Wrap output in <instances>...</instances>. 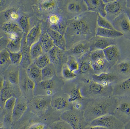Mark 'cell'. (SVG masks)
I'll return each mask as SVG.
<instances>
[{"mask_svg": "<svg viewBox=\"0 0 130 129\" xmlns=\"http://www.w3.org/2000/svg\"><path fill=\"white\" fill-rule=\"evenodd\" d=\"M85 129H108L105 128H103L102 127H99V126H90L89 127H86Z\"/></svg>", "mask_w": 130, "mask_h": 129, "instance_id": "obj_56", "label": "cell"}, {"mask_svg": "<svg viewBox=\"0 0 130 129\" xmlns=\"http://www.w3.org/2000/svg\"><path fill=\"white\" fill-rule=\"evenodd\" d=\"M6 34L4 33V32L2 31V29H0V38H1L2 37H3V36H5Z\"/></svg>", "mask_w": 130, "mask_h": 129, "instance_id": "obj_57", "label": "cell"}, {"mask_svg": "<svg viewBox=\"0 0 130 129\" xmlns=\"http://www.w3.org/2000/svg\"><path fill=\"white\" fill-rule=\"evenodd\" d=\"M56 75V68L52 64L42 69V81L49 80L53 79Z\"/></svg>", "mask_w": 130, "mask_h": 129, "instance_id": "obj_30", "label": "cell"}, {"mask_svg": "<svg viewBox=\"0 0 130 129\" xmlns=\"http://www.w3.org/2000/svg\"><path fill=\"white\" fill-rule=\"evenodd\" d=\"M117 106V101L113 98L102 97L96 99L88 105L85 110V118L91 122L100 117L111 115Z\"/></svg>", "mask_w": 130, "mask_h": 129, "instance_id": "obj_1", "label": "cell"}, {"mask_svg": "<svg viewBox=\"0 0 130 129\" xmlns=\"http://www.w3.org/2000/svg\"><path fill=\"white\" fill-rule=\"evenodd\" d=\"M103 51L105 58L109 64L113 66L117 63L120 57V53L116 45H112Z\"/></svg>", "mask_w": 130, "mask_h": 129, "instance_id": "obj_14", "label": "cell"}, {"mask_svg": "<svg viewBox=\"0 0 130 129\" xmlns=\"http://www.w3.org/2000/svg\"><path fill=\"white\" fill-rule=\"evenodd\" d=\"M61 74L63 78L66 80H73L76 78V74L75 72H72L66 64L62 65L61 68Z\"/></svg>", "mask_w": 130, "mask_h": 129, "instance_id": "obj_41", "label": "cell"}, {"mask_svg": "<svg viewBox=\"0 0 130 129\" xmlns=\"http://www.w3.org/2000/svg\"><path fill=\"white\" fill-rule=\"evenodd\" d=\"M20 69L19 66L10 65L6 71L4 79L14 85H19L20 81Z\"/></svg>", "mask_w": 130, "mask_h": 129, "instance_id": "obj_16", "label": "cell"}, {"mask_svg": "<svg viewBox=\"0 0 130 129\" xmlns=\"http://www.w3.org/2000/svg\"><path fill=\"white\" fill-rule=\"evenodd\" d=\"M46 32L53 40L55 47L62 51L66 50V41L64 35L50 28L47 29Z\"/></svg>", "mask_w": 130, "mask_h": 129, "instance_id": "obj_18", "label": "cell"}, {"mask_svg": "<svg viewBox=\"0 0 130 129\" xmlns=\"http://www.w3.org/2000/svg\"><path fill=\"white\" fill-rule=\"evenodd\" d=\"M61 120L68 123L73 129H83L82 120L79 115L73 110L64 111L60 116Z\"/></svg>", "mask_w": 130, "mask_h": 129, "instance_id": "obj_8", "label": "cell"}, {"mask_svg": "<svg viewBox=\"0 0 130 129\" xmlns=\"http://www.w3.org/2000/svg\"><path fill=\"white\" fill-rule=\"evenodd\" d=\"M87 17L84 14L75 16L67 25L65 33L77 40L86 39L90 36L94 29V23Z\"/></svg>", "mask_w": 130, "mask_h": 129, "instance_id": "obj_2", "label": "cell"}, {"mask_svg": "<svg viewBox=\"0 0 130 129\" xmlns=\"http://www.w3.org/2000/svg\"><path fill=\"white\" fill-rule=\"evenodd\" d=\"M62 20V18L60 17V16L55 13L50 14L48 18V20L50 24V26L58 24Z\"/></svg>", "mask_w": 130, "mask_h": 129, "instance_id": "obj_48", "label": "cell"}, {"mask_svg": "<svg viewBox=\"0 0 130 129\" xmlns=\"http://www.w3.org/2000/svg\"><path fill=\"white\" fill-rule=\"evenodd\" d=\"M0 129H6L5 128H4V127H2V128H0Z\"/></svg>", "mask_w": 130, "mask_h": 129, "instance_id": "obj_61", "label": "cell"}, {"mask_svg": "<svg viewBox=\"0 0 130 129\" xmlns=\"http://www.w3.org/2000/svg\"><path fill=\"white\" fill-rule=\"evenodd\" d=\"M44 129H51L50 128V127H48V126H45V128H44Z\"/></svg>", "mask_w": 130, "mask_h": 129, "instance_id": "obj_60", "label": "cell"}, {"mask_svg": "<svg viewBox=\"0 0 130 129\" xmlns=\"http://www.w3.org/2000/svg\"><path fill=\"white\" fill-rule=\"evenodd\" d=\"M22 95L18 85H14L5 80L0 92V105L4 109L6 101L9 98L14 97L18 98Z\"/></svg>", "mask_w": 130, "mask_h": 129, "instance_id": "obj_3", "label": "cell"}, {"mask_svg": "<svg viewBox=\"0 0 130 129\" xmlns=\"http://www.w3.org/2000/svg\"><path fill=\"white\" fill-rule=\"evenodd\" d=\"M43 52L48 54L49 51L55 46L53 41L47 32L42 34L40 41Z\"/></svg>", "mask_w": 130, "mask_h": 129, "instance_id": "obj_27", "label": "cell"}, {"mask_svg": "<svg viewBox=\"0 0 130 129\" xmlns=\"http://www.w3.org/2000/svg\"><path fill=\"white\" fill-rule=\"evenodd\" d=\"M1 29L6 36L12 33H18L22 34H24L18 23L14 22L8 21L2 25Z\"/></svg>", "mask_w": 130, "mask_h": 129, "instance_id": "obj_26", "label": "cell"}, {"mask_svg": "<svg viewBox=\"0 0 130 129\" xmlns=\"http://www.w3.org/2000/svg\"><path fill=\"white\" fill-rule=\"evenodd\" d=\"M51 97L46 95L34 96L29 101V105L32 112L36 114H43L49 108Z\"/></svg>", "mask_w": 130, "mask_h": 129, "instance_id": "obj_5", "label": "cell"}, {"mask_svg": "<svg viewBox=\"0 0 130 129\" xmlns=\"http://www.w3.org/2000/svg\"><path fill=\"white\" fill-rule=\"evenodd\" d=\"M82 106H83V105H82V103H80V102L76 101V102H74L73 108L75 110H76L77 111H79V110H80L82 109Z\"/></svg>", "mask_w": 130, "mask_h": 129, "instance_id": "obj_53", "label": "cell"}, {"mask_svg": "<svg viewBox=\"0 0 130 129\" xmlns=\"http://www.w3.org/2000/svg\"><path fill=\"white\" fill-rule=\"evenodd\" d=\"M66 65L68 68L73 72H75L78 70L79 64L78 61L73 56H69L67 59Z\"/></svg>", "mask_w": 130, "mask_h": 129, "instance_id": "obj_43", "label": "cell"}, {"mask_svg": "<svg viewBox=\"0 0 130 129\" xmlns=\"http://www.w3.org/2000/svg\"><path fill=\"white\" fill-rule=\"evenodd\" d=\"M3 109L2 108V106L0 105V115L3 114Z\"/></svg>", "mask_w": 130, "mask_h": 129, "instance_id": "obj_58", "label": "cell"}, {"mask_svg": "<svg viewBox=\"0 0 130 129\" xmlns=\"http://www.w3.org/2000/svg\"><path fill=\"white\" fill-rule=\"evenodd\" d=\"M17 98L13 97L8 99L5 102L3 109V113L5 114L13 115V111L16 103Z\"/></svg>", "mask_w": 130, "mask_h": 129, "instance_id": "obj_39", "label": "cell"}, {"mask_svg": "<svg viewBox=\"0 0 130 129\" xmlns=\"http://www.w3.org/2000/svg\"><path fill=\"white\" fill-rule=\"evenodd\" d=\"M112 45H114V44L112 43V40L111 39L96 37L93 46L95 50H99L103 51Z\"/></svg>", "mask_w": 130, "mask_h": 129, "instance_id": "obj_29", "label": "cell"}, {"mask_svg": "<svg viewBox=\"0 0 130 129\" xmlns=\"http://www.w3.org/2000/svg\"><path fill=\"white\" fill-rule=\"evenodd\" d=\"M4 126V114L0 115V128L3 127Z\"/></svg>", "mask_w": 130, "mask_h": 129, "instance_id": "obj_54", "label": "cell"}, {"mask_svg": "<svg viewBox=\"0 0 130 129\" xmlns=\"http://www.w3.org/2000/svg\"><path fill=\"white\" fill-rule=\"evenodd\" d=\"M110 85H103L92 80L90 82L87 89L89 94L94 95H104L108 92L110 89H112Z\"/></svg>", "mask_w": 130, "mask_h": 129, "instance_id": "obj_17", "label": "cell"}, {"mask_svg": "<svg viewBox=\"0 0 130 129\" xmlns=\"http://www.w3.org/2000/svg\"><path fill=\"white\" fill-rule=\"evenodd\" d=\"M62 50L54 46L48 53L51 63L55 67L56 66H60L62 60Z\"/></svg>", "mask_w": 130, "mask_h": 129, "instance_id": "obj_25", "label": "cell"}, {"mask_svg": "<svg viewBox=\"0 0 130 129\" xmlns=\"http://www.w3.org/2000/svg\"><path fill=\"white\" fill-rule=\"evenodd\" d=\"M125 129H130V125H129V123H128V125H127Z\"/></svg>", "mask_w": 130, "mask_h": 129, "instance_id": "obj_59", "label": "cell"}, {"mask_svg": "<svg viewBox=\"0 0 130 129\" xmlns=\"http://www.w3.org/2000/svg\"><path fill=\"white\" fill-rule=\"evenodd\" d=\"M93 81L105 85H109L116 79L117 77L111 74L106 72H101L99 74H95L92 76Z\"/></svg>", "mask_w": 130, "mask_h": 129, "instance_id": "obj_23", "label": "cell"}, {"mask_svg": "<svg viewBox=\"0 0 130 129\" xmlns=\"http://www.w3.org/2000/svg\"><path fill=\"white\" fill-rule=\"evenodd\" d=\"M21 93H24V96L27 100H30L34 95V91L36 87V83L29 79L26 73L25 69L21 68L20 70V81L19 83Z\"/></svg>", "mask_w": 130, "mask_h": 129, "instance_id": "obj_4", "label": "cell"}, {"mask_svg": "<svg viewBox=\"0 0 130 129\" xmlns=\"http://www.w3.org/2000/svg\"><path fill=\"white\" fill-rule=\"evenodd\" d=\"M9 53L11 64L16 66L20 65L22 59V55L20 51L17 53L9 52Z\"/></svg>", "mask_w": 130, "mask_h": 129, "instance_id": "obj_46", "label": "cell"}, {"mask_svg": "<svg viewBox=\"0 0 130 129\" xmlns=\"http://www.w3.org/2000/svg\"><path fill=\"white\" fill-rule=\"evenodd\" d=\"M67 27V25L66 22H65L64 20H62L58 24L54 26H50V28L64 36L66 31Z\"/></svg>", "mask_w": 130, "mask_h": 129, "instance_id": "obj_44", "label": "cell"}, {"mask_svg": "<svg viewBox=\"0 0 130 129\" xmlns=\"http://www.w3.org/2000/svg\"><path fill=\"white\" fill-rule=\"evenodd\" d=\"M28 108V103L27 99L22 95L17 98L16 103L13 111V122L19 120Z\"/></svg>", "mask_w": 130, "mask_h": 129, "instance_id": "obj_10", "label": "cell"}, {"mask_svg": "<svg viewBox=\"0 0 130 129\" xmlns=\"http://www.w3.org/2000/svg\"><path fill=\"white\" fill-rule=\"evenodd\" d=\"M22 38H19L14 40H9L7 46V50L9 52L12 53L20 52Z\"/></svg>", "mask_w": 130, "mask_h": 129, "instance_id": "obj_38", "label": "cell"}, {"mask_svg": "<svg viewBox=\"0 0 130 129\" xmlns=\"http://www.w3.org/2000/svg\"><path fill=\"white\" fill-rule=\"evenodd\" d=\"M95 31V36L96 37H102L107 39H114L121 37L124 35L123 33L116 29L111 30L97 27Z\"/></svg>", "mask_w": 130, "mask_h": 129, "instance_id": "obj_20", "label": "cell"}, {"mask_svg": "<svg viewBox=\"0 0 130 129\" xmlns=\"http://www.w3.org/2000/svg\"><path fill=\"white\" fill-rule=\"evenodd\" d=\"M90 60L92 69L97 72L104 71L108 64L102 50H97L93 51L90 55Z\"/></svg>", "mask_w": 130, "mask_h": 129, "instance_id": "obj_7", "label": "cell"}, {"mask_svg": "<svg viewBox=\"0 0 130 129\" xmlns=\"http://www.w3.org/2000/svg\"><path fill=\"white\" fill-rule=\"evenodd\" d=\"M56 2L54 1H41L39 2V8L42 12H50L55 9Z\"/></svg>", "mask_w": 130, "mask_h": 129, "instance_id": "obj_34", "label": "cell"}, {"mask_svg": "<svg viewBox=\"0 0 130 129\" xmlns=\"http://www.w3.org/2000/svg\"><path fill=\"white\" fill-rule=\"evenodd\" d=\"M67 8L69 13L75 16L82 14L88 10L84 1L70 2L67 5Z\"/></svg>", "mask_w": 130, "mask_h": 129, "instance_id": "obj_21", "label": "cell"}, {"mask_svg": "<svg viewBox=\"0 0 130 129\" xmlns=\"http://www.w3.org/2000/svg\"><path fill=\"white\" fill-rule=\"evenodd\" d=\"M89 48L87 42H79L74 45L71 49V54L76 57H81L85 55Z\"/></svg>", "mask_w": 130, "mask_h": 129, "instance_id": "obj_28", "label": "cell"}, {"mask_svg": "<svg viewBox=\"0 0 130 129\" xmlns=\"http://www.w3.org/2000/svg\"><path fill=\"white\" fill-rule=\"evenodd\" d=\"M56 87V83L53 79L42 81L36 84L35 91L37 90V92L39 93L37 95H46L51 97L54 94Z\"/></svg>", "mask_w": 130, "mask_h": 129, "instance_id": "obj_9", "label": "cell"}, {"mask_svg": "<svg viewBox=\"0 0 130 129\" xmlns=\"http://www.w3.org/2000/svg\"><path fill=\"white\" fill-rule=\"evenodd\" d=\"M46 126L41 123H34L31 125L26 126L23 129H44Z\"/></svg>", "mask_w": 130, "mask_h": 129, "instance_id": "obj_52", "label": "cell"}, {"mask_svg": "<svg viewBox=\"0 0 130 129\" xmlns=\"http://www.w3.org/2000/svg\"><path fill=\"white\" fill-rule=\"evenodd\" d=\"M20 52L22 55V59L20 66L21 68L26 70L33 62L30 55V47L26 42L25 34H24L22 39Z\"/></svg>", "mask_w": 130, "mask_h": 129, "instance_id": "obj_13", "label": "cell"}, {"mask_svg": "<svg viewBox=\"0 0 130 129\" xmlns=\"http://www.w3.org/2000/svg\"><path fill=\"white\" fill-rule=\"evenodd\" d=\"M118 69L119 72L124 75H127L130 73V64L129 61H123L118 65Z\"/></svg>", "mask_w": 130, "mask_h": 129, "instance_id": "obj_47", "label": "cell"}, {"mask_svg": "<svg viewBox=\"0 0 130 129\" xmlns=\"http://www.w3.org/2000/svg\"><path fill=\"white\" fill-rule=\"evenodd\" d=\"M17 23L20 28L22 29L23 33L25 34H27L30 30L29 17L25 15H22L20 16Z\"/></svg>", "mask_w": 130, "mask_h": 129, "instance_id": "obj_37", "label": "cell"}, {"mask_svg": "<svg viewBox=\"0 0 130 129\" xmlns=\"http://www.w3.org/2000/svg\"><path fill=\"white\" fill-rule=\"evenodd\" d=\"M9 41V39L6 35L0 38V52L4 49H7V46Z\"/></svg>", "mask_w": 130, "mask_h": 129, "instance_id": "obj_51", "label": "cell"}, {"mask_svg": "<svg viewBox=\"0 0 130 129\" xmlns=\"http://www.w3.org/2000/svg\"><path fill=\"white\" fill-rule=\"evenodd\" d=\"M130 88V79L129 77L128 79L125 80L121 83L119 84L118 86L113 90V93L116 95H123L127 92H129Z\"/></svg>", "mask_w": 130, "mask_h": 129, "instance_id": "obj_31", "label": "cell"}, {"mask_svg": "<svg viewBox=\"0 0 130 129\" xmlns=\"http://www.w3.org/2000/svg\"><path fill=\"white\" fill-rule=\"evenodd\" d=\"M69 103L67 98L61 96H58L51 97L50 106L55 110L62 111L65 110H68L67 109L69 108Z\"/></svg>", "mask_w": 130, "mask_h": 129, "instance_id": "obj_22", "label": "cell"}, {"mask_svg": "<svg viewBox=\"0 0 130 129\" xmlns=\"http://www.w3.org/2000/svg\"><path fill=\"white\" fill-rule=\"evenodd\" d=\"M123 3L120 1L112 0L111 2L106 4L105 11L106 13V16L108 17V19H112L113 20L119 15L123 13L124 10Z\"/></svg>", "mask_w": 130, "mask_h": 129, "instance_id": "obj_11", "label": "cell"}, {"mask_svg": "<svg viewBox=\"0 0 130 129\" xmlns=\"http://www.w3.org/2000/svg\"><path fill=\"white\" fill-rule=\"evenodd\" d=\"M43 54L44 52L39 41L32 45L30 47V55L32 62Z\"/></svg>", "mask_w": 130, "mask_h": 129, "instance_id": "obj_33", "label": "cell"}, {"mask_svg": "<svg viewBox=\"0 0 130 129\" xmlns=\"http://www.w3.org/2000/svg\"><path fill=\"white\" fill-rule=\"evenodd\" d=\"M50 127L51 129H73L68 123L62 120L54 122Z\"/></svg>", "mask_w": 130, "mask_h": 129, "instance_id": "obj_45", "label": "cell"}, {"mask_svg": "<svg viewBox=\"0 0 130 129\" xmlns=\"http://www.w3.org/2000/svg\"><path fill=\"white\" fill-rule=\"evenodd\" d=\"M88 10L96 13L99 14L103 17L106 18V13L105 11V6L106 4L103 2V1H84Z\"/></svg>", "mask_w": 130, "mask_h": 129, "instance_id": "obj_15", "label": "cell"}, {"mask_svg": "<svg viewBox=\"0 0 130 129\" xmlns=\"http://www.w3.org/2000/svg\"><path fill=\"white\" fill-rule=\"evenodd\" d=\"M11 64L9 52L7 49L0 52V67L4 68L5 66Z\"/></svg>", "mask_w": 130, "mask_h": 129, "instance_id": "obj_40", "label": "cell"}, {"mask_svg": "<svg viewBox=\"0 0 130 129\" xmlns=\"http://www.w3.org/2000/svg\"><path fill=\"white\" fill-rule=\"evenodd\" d=\"M112 24L116 30L121 32L123 34L130 32V20L127 14L125 13H122L116 18L113 20Z\"/></svg>", "mask_w": 130, "mask_h": 129, "instance_id": "obj_12", "label": "cell"}, {"mask_svg": "<svg viewBox=\"0 0 130 129\" xmlns=\"http://www.w3.org/2000/svg\"><path fill=\"white\" fill-rule=\"evenodd\" d=\"M97 16L96 22L98 27L104 29H115L112 23L107 18L102 17L98 14H97Z\"/></svg>", "mask_w": 130, "mask_h": 129, "instance_id": "obj_35", "label": "cell"}, {"mask_svg": "<svg viewBox=\"0 0 130 129\" xmlns=\"http://www.w3.org/2000/svg\"><path fill=\"white\" fill-rule=\"evenodd\" d=\"M118 110L122 113L126 115L130 116V108L129 103L127 102H124L122 103L119 106Z\"/></svg>", "mask_w": 130, "mask_h": 129, "instance_id": "obj_50", "label": "cell"}, {"mask_svg": "<svg viewBox=\"0 0 130 129\" xmlns=\"http://www.w3.org/2000/svg\"><path fill=\"white\" fill-rule=\"evenodd\" d=\"M25 71L28 77L35 82L36 84L42 81V70L34 63L25 70Z\"/></svg>", "mask_w": 130, "mask_h": 129, "instance_id": "obj_24", "label": "cell"}, {"mask_svg": "<svg viewBox=\"0 0 130 129\" xmlns=\"http://www.w3.org/2000/svg\"><path fill=\"white\" fill-rule=\"evenodd\" d=\"M4 77L3 76L2 74L0 73V92L4 84Z\"/></svg>", "mask_w": 130, "mask_h": 129, "instance_id": "obj_55", "label": "cell"}, {"mask_svg": "<svg viewBox=\"0 0 130 129\" xmlns=\"http://www.w3.org/2000/svg\"><path fill=\"white\" fill-rule=\"evenodd\" d=\"M33 63L41 70L51 64L50 59L47 54H43L35 60Z\"/></svg>", "mask_w": 130, "mask_h": 129, "instance_id": "obj_36", "label": "cell"}, {"mask_svg": "<svg viewBox=\"0 0 130 129\" xmlns=\"http://www.w3.org/2000/svg\"><path fill=\"white\" fill-rule=\"evenodd\" d=\"M92 69L91 62H83L79 64L78 72L81 74L87 73Z\"/></svg>", "mask_w": 130, "mask_h": 129, "instance_id": "obj_49", "label": "cell"}, {"mask_svg": "<svg viewBox=\"0 0 130 129\" xmlns=\"http://www.w3.org/2000/svg\"><path fill=\"white\" fill-rule=\"evenodd\" d=\"M122 124L115 116L112 115H107L94 119L91 122L90 126H99L108 129H116Z\"/></svg>", "mask_w": 130, "mask_h": 129, "instance_id": "obj_6", "label": "cell"}, {"mask_svg": "<svg viewBox=\"0 0 130 129\" xmlns=\"http://www.w3.org/2000/svg\"><path fill=\"white\" fill-rule=\"evenodd\" d=\"M5 18L10 22H16L19 19L20 16L18 12L15 9H10L6 12L5 14Z\"/></svg>", "mask_w": 130, "mask_h": 129, "instance_id": "obj_42", "label": "cell"}, {"mask_svg": "<svg viewBox=\"0 0 130 129\" xmlns=\"http://www.w3.org/2000/svg\"><path fill=\"white\" fill-rule=\"evenodd\" d=\"M69 103H74L83 98L80 90V88L78 86H75L70 91L67 97Z\"/></svg>", "mask_w": 130, "mask_h": 129, "instance_id": "obj_32", "label": "cell"}, {"mask_svg": "<svg viewBox=\"0 0 130 129\" xmlns=\"http://www.w3.org/2000/svg\"><path fill=\"white\" fill-rule=\"evenodd\" d=\"M42 34V30L40 24L33 27L29 30L27 34H26V40L27 45L30 47L32 45L39 42Z\"/></svg>", "mask_w": 130, "mask_h": 129, "instance_id": "obj_19", "label": "cell"}]
</instances>
